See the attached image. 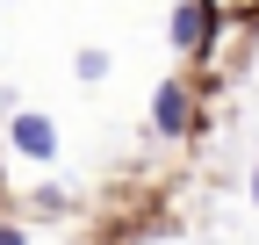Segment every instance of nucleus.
<instances>
[{
	"label": "nucleus",
	"instance_id": "nucleus-2",
	"mask_svg": "<svg viewBox=\"0 0 259 245\" xmlns=\"http://www.w3.org/2000/svg\"><path fill=\"white\" fill-rule=\"evenodd\" d=\"M151 130H158V137H173V144L194 130V101H187V87H180V79H166V87L151 94Z\"/></svg>",
	"mask_w": 259,
	"mask_h": 245
},
{
	"label": "nucleus",
	"instance_id": "nucleus-6",
	"mask_svg": "<svg viewBox=\"0 0 259 245\" xmlns=\"http://www.w3.org/2000/svg\"><path fill=\"white\" fill-rule=\"evenodd\" d=\"M252 209H259V166H252Z\"/></svg>",
	"mask_w": 259,
	"mask_h": 245
},
{
	"label": "nucleus",
	"instance_id": "nucleus-3",
	"mask_svg": "<svg viewBox=\"0 0 259 245\" xmlns=\"http://www.w3.org/2000/svg\"><path fill=\"white\" fill-rule=\"evenodd\" d=\"M209 29H216V8H209V0H180V8H173V51H194V58H202L216 44Z\"/></svg>",
	"mask_w": 259,
	"mask_h": 245
},
{
	"label": "nucleus",
	"instance_id": "nucleus-4",
	"mask_svg": "<svg viewBox=\"0 0 259 245\" xmlns=\"http://www.w3.org/2000/svg\"><path fill=\"white\" fill-rule=\"evenodd\" d=\"M72 65H79V79H108V51H101V44H87Z\"/></svg>",
	"mask_w": 259,
	"mask_h": 245
},
{
	"label": "nucleus",
	"instance_id": "nucleus-1",
	"mask_svg": "<svg viewBox=\"0 0 259 245\" xmlns=\"http://www.w3.org/2000/svg\"><path fill=\"white\" fill-rule=\"evenodd\" d=\"M8 144L22 151L29 166H51L58 159V123L36 115V108H8Z\"/></svg>",
	"mask_w": 259,
	"mask_h": 245
},
{
	"label": "nucleus",
	"instance_id": "nucleus-5",
	"mask_svg": "<svg viewBox=\"0 0 259 245\" xmlns=\"http://www.w3.org/2000/svg\"><path fill=\"white\" fill-rule=\"evenodd\" d=\"M0 245H29V238H22V231H15V224H0Z\"/></svg>",
	"mask_w": 259,
	"mask_h": 245
}]
</instances>
